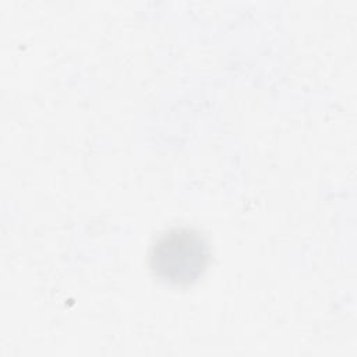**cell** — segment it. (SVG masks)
<instances>
[{"instance_id": "1", "label": "cell", "mask_w": 357, "mask_h": 357, "mask_svg": "<svg viewBox=\"0 0 357 357\" xmlns=\"http://www.w3.org/2000/svg\"><path fill=\"white\" fill-rule=\"evenodd\" d=\"M209 261L211 248L205 236L188 226H174L160 233L148 254L153 276L174 287H185L198 282Z\"/></svg>"}]
</instances>
